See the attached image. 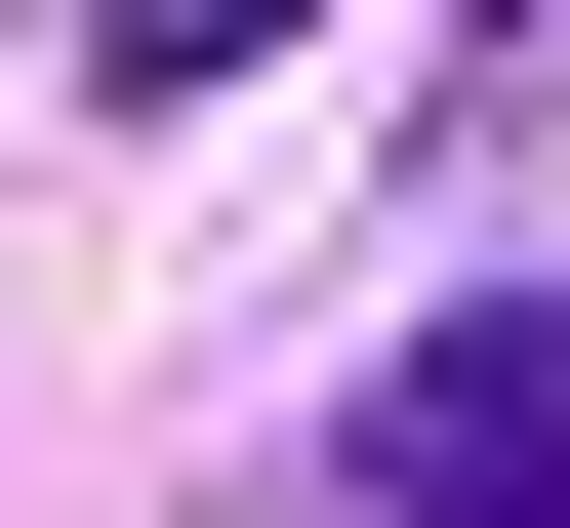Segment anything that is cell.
Listing matches in <instances>:
<instances>
[{
  "mask_svg": "<svg viewBox=\"0 0 570 528\" xmlns=\"http://www.w3.org/2000/svg\"><path fill=\"white\" fill-rule=\"evenodd\" d=\"M489 41H530V0H489Z\"/></svg>",
  "mask_w": 570,
  "mask_h": 528,
  "instance_id": "obj_3",
  "label": "cell"
},
{
  "mask_svg": "<svg viewBox=\"0 0 570 528\" xmlns=\"http://www.w3.org/2000/svg\"><path fill=\"white\" fill-rule=\"evenodd\" d=\"M245 41H285V0H122V122H164V82H245Z\"/></svg>",
  "mask_w": 570,
  "mask_h": 528,
  "instance_id": "obj_2",
  "label": "cell"
},
{
  "mask_svg": "<svg viewBox=\"0 0 570 528\" xmlns=\"http://www.w3.org/2000/svg\"><path fill=\"white\" fill-rule=\"evenodd\" d=\"M326 528H570V285H489V326L367 407V488H326Z\"/></svg>",
  "mask_w": 570,
  "mask_h": 528,
  "instance_id": "obj_1",
  "label": "cell"
}]
</instances>
